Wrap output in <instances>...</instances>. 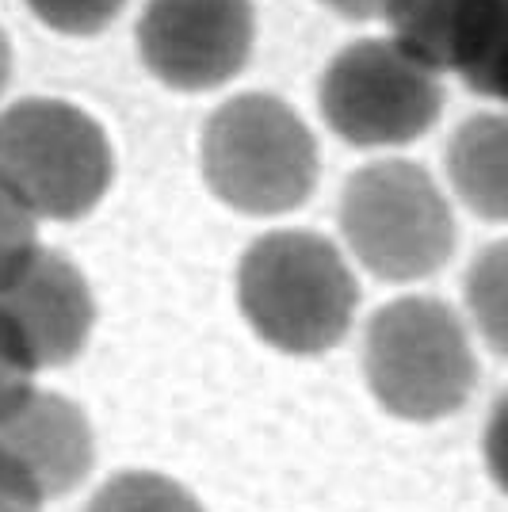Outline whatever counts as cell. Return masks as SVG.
<instances>
[{
    "label": "cell",
    "instance_id": "6da1fadb",
    "mask_svg": "<svg viewBox=\"0 0 508 512\" xmlns=\"http://www.w3.org/2000/svg\"><path fill=\"white\" fill-rule=\"evenodd\" d=\"M241 310L268 344L283 352H325L348 333L356 283L329 241L314 234H272L241 264Z\"/></svg>",
    "mask_w": 508,
    "mask_h": 512
},
{
    "label": "cell",
    "instance_id": "7a4b0ae2",
    "mask_svg": "<svg viewBox=\"0 0 508 512\" xmlns=\"http://www.w3.org/2000/svg\"><path fill=\"white\" fill-rule=\"evenodd\" d=\"M111 153L77 107L27 100L0 115V184L31 214L77 218L104 195Z\"/></svg>",
    "mask_w": 508,
    "mask_h": 512
},
{
    "label": "cell",
    "instance_id": "3957f363",
    "mask_svg": "<svg viewBox=\"0 0 508 512\" xmlns=\"http://www.w3.org/2000/svg\"><path fill=\"white\" fill-rule=\"evenodd\" d=\"M367 379L390 413L405 421H436L466 402L474 386V356L447 306L402 299L371 321Z\"/></svg>",
    "mask_w": 508,
    "mask_h": 512
},
{
    "label": "cell",
    "instance_id": "277c9868",
    "mask_svg": "<svg viewBox=\"0 0 508 512\" xmlns=\"http://www.w3.org/2000/svg\"><path fill=\"white\" fill-rule=\"evenodd\" d=\"M207 176L241 211L298 207L314 184V142L279 100L245 96L214 115L207 130Z\"/></svg>",
    "mask_w": 508,
    "mask_h": 512
},
{
    "label": "cell",
    "instance_id": "5b68a950",
    "mask_svg": "<svg viewBox=\"0 0 508 512\" xmlns=\"http://www.w3.org/2000/svg\"><path fill=\"white\" fill-rule=\"evenodd\" d=\"M321 111L340 138L356 146L409 142L436 123V73L398 43H356L329 65Z\"/></svg>",
    "mask_w": 508,
    "mask_h": 512
},
{
    "label": "cell",
    "instance_id": "8992f818",
    "mask_svg": "<svg viewBox=\"0 0 508 512\" xmlns=\"http://www.w3.org/2000/svg\"><path fill=\"white\" fill-rule=\"evenodd\" d=\"M344 230L363 264L386 279L428 276L451 253V214L428 176L405 161L348 184Z\"/></svg>",
    "mask_w": 508,
    "mask_h": 512
},
{
    "label": "cell",
    "instance_id": "52a82bcc",
    "mask_svg": "<svg viewBox=\"0 0 508 512\" xmlns=\"http://www.w3.org/2000/svg\"><path fill=\"white\" fill-rule=\"evenodd\" d=\"M92 467L85 413L58 394L31 390L0 417V501L20 512H43Z\"/></svg>",
    "mask_w": 508,
    "mask_h": 512
},
{
    "label": "cell",
    "instance_id": "ba28073f",
    "mask_svg": "<svg viewBox=\"0 0 508 512\" xmlns=\"http://www.w3.org/2000/svg\"><path fill=\"white\" fill-rule=\"evenodd\" d=\"M146 65L176 88H214L253 46L249 0H149L138 23Z\"/></svg>",
    "mask_w": 508,
    "mask_h": 512
},
{
    "label": "cell",
    "instance_id": "9c48e42d",
    "mask_svg": "<svg viewBox=\"0 0 508 512\" xmlns=\"http://www.w3.org/2000/svg\"><path fill=\"white\" fill-rule=\"evenodd\" d=\"M92 299L81 272L62 253L35 249L0 279V341L31 371L62 367L88 341Z\"/></svg>",
    "mask_w": 508,
    "mask_h": 512
},
{
    "label": "cell",
    "instance_id": "30bf717a",
    "mask_svg": "<svg viewBox=\"0 0 508 512\" xmlns=\"http://www.w3.org/2000/svg\"><path fill=\"white\" fill-rule=\"evenodd\" d=\"M398 46L428 69H455L486 96L501 92L508 0H390Z\"/></svg>",
    "mask_w": 508,
    "mask_h": 512
},
{
    "label": "cell",
    "instance_id": "8fae6325",
    "mask_svg": "<svg viewBox=\"0 0 508 512\" xmlns=\"http://www.w3.org/2000/svg\"><path fill=\"white\" fill-rule=\"evenodd\" d=\"M88 512H203V505L165 474L123 470L100 486Z\"/></svg>",
    "mask_w": 508,
    "mask_h": 512
},
{
    "label": "cell",
    "instance_id": "7c38bea8",
    "mask_svg": "<svg viewBox=\"0 0 508 512\" xmlns=\"http://www.w3.org/2000/svg\"><path fill=\"white\" fill-rule=\"evenodd\" d=\"M31 12L65 35H96L115 20L123 0H27Z\"/></svg>",
    "mask_w": 508,
    "mask_h": 512
},
{
    "label": "cell",
    "instance_id": "4fadbf2b",
    "mask_svg": "<svg viewBox=\"0 0 508 512\" xmlns=\"http://www.w3.org/2000/svg\"><path fill=\"white\" fill-rule=\"evenodd\" d=\"M35 249H39L35 214L0 184V279L12 276Z\"/></svg>",
    "mask_w": 508,
    "mask_h": 512
},
{
    "label": "cell",
    "instance_id": "5bb4252c",
    "mask_svg": "<svg viewBox=\"0 0 508 512\" xmlns=\"http://www.w3.org/2000/svg\"><path fill=\"white\" fill-rule=\"evenodd\" d=\"M329 8H337L340 16H356V20H371V16H382L390 0H325Z\"/></svg>",
    "mask_w": 508,
    "mask_h": 512
},
{
    "label": "cell",
    "instance_id": "9a60e30c",
    "mask_svg": "<svg viewBox=\"0 0 508 512\" xmlns=\"http://www.w3.org/2000/svg\"><path fill=\"white\" fill-rule=\"evenodd\" d=\"M8 81V43H4V35H0V88Z\"/></svg>",
    "mask_w": 508,
    "mask_h": 512
},
{
    "label": "cell",
    "instance_id": "2e32d148",
    "mask_svg": "<svg viewBox=\"0 0 508 512\" xmlns=\"http://www.w3.org/2000/svg\"><path fill=\"white\" fill-rule=\"evenodd\" d=\"M0 512H20V509H12V505H4V501H0Z\"/></svg>",
    "mask_w": 508,
    "mask_h": 512
}]
</instances>
